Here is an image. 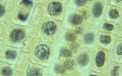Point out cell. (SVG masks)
I'll return each instance as SVG.
<instances>
[{"mask_svg":"<svg viewBox=\"0 0 122 76\" xmlns=\"http://www.w3.org/2000/svg\"><path fill=\"white\" fill-rule=\"evenodd\" d=\"M112 51L98 47L95 53L94 64L96 71L102 73L111 60Z\"/></svg>","mask_w":122,"mask_h":76,"instance_id":"obj_1","label":"cell"},{"mask_svg":"<svg viewBox=\"0 0 122 76\" xmlns=\"http://www.w3.org/2000/svg\"><path fill=\"white\" fill-rule=\"evenodd\" d=\"M118 36L112 33L99 32L97 37V44L99 47L112 51Z\"/></svg>","mask_w":122,"mask_h":76,"instance_id":"obj_2","label":"cell"},{"mask_svg":"<svg viewBox=\"0 0 122 76\" xmlns=\"http://www.w3.org/2000/svg\"><path fill=\"white\" fill-rule=\"evenodd\" d=\"M109 0H97L95 1L92 8V14L98 24L104 20L105 13L108 5Z\"/></svg>","mask_w":122,"mask_h":76,"instance_id":"obj_3","label":"cell"},{"mask_svg":"<svg viewBox=\"0 0 122 76\" xmlns=\"http://www.w3.org/2000/svg\"><path fill=\"white\" fill-rule=\"evenodd\" d=\"M122 19V9L118 7L108 5L106 10L104 20L118 24Z\"/></svg>","mask_w":122,"mask_h":76,"instance_id":"obj_4","label":"cell"},{"mask_svg":"<svg viewBox=\"0 0 122 76\" xmlns=\"http://www.w3.org/2000/svg\"><path fill=\"white\" fill-rule=\"evenodd\" d=\"M122 64L110 61L102 73V76H122Z\"/></svg>","mask_w":122,"mask_h":76,"instance_id":"obj_5","label":"cell"},{"mask_svg":"<svg viewBox=\"0 0 122 76\" xmlns=\"http://www.w3.org/2000/svg\"><path fill=\"white\" fill-rule=\"evenodd\" d=\"M111 61L122 64V38L117 37L112 50Z\"/></svg>","mask_w":122,"mask_h":76,"instance_id":"obj_6","label":"cell"},{"mask_svg":"<svg viewBox=\"0 0 122 76\" xmlns=\"http://www.w3.org/2000/svg\"><path fill=\"white\" fill-rule=\"evenodd\" d=\"M100 24L99 30L100 32L114 33L117 35L118 29L117 24L104 20Z\"/></svg>","mask_w":122,"mask_h":76,"instance_id":"obj_7","label":"cell"},{"mask_svg":"<svg viewBox=\"0 0 122 76\" xmlns=\"http://www.w3.org/2000/svg\"><path fill=\"white\" fill-rule=\"evenodd\" d=\"M35 55L40 59L46 60L49 57L50 51L47 45L41 44L36 48L35 51Z\"/></svg>","mask_w":122,"mask_h":76,"instance_id":"obj_8","label":"cell"},{"mask_svg":"<svg viewBox=\"0 0 122 76\" xmlns=\"http://www.w3.org/2000/svg\"><path fill=\"white\" fill-rule=\"evenodd\" d=\"M56 30L57 26L52 21H47L44 23L42 26V31L48 35H53L56 33Z\"/></svg>","mask_w":122,"mask_h":76,"instance_id":"obj_9","label":"cell"},{"mask_svg":"<svg viewBox=\"0 0 122 76\" xmlns=\"http://www.w3.org/2000/svg\"><path fill=\"white\" fill-rule=\"evenodd\" d=\"M62 7L61 4L57 2H52L49 5L48 8L49 13L52 15H59L62 11Z\"/></svg>","mask_w":122,"mask_h":76,"instance_id":"obj_10","label":"cell"},{"mask_svg":"<svg viewBox=\"0 0 122 76\" xmlns=\"http://www.w3.org/2000/svg\"><path fill=\"white\" fill-rule=\"evenodd\" d=\"M25 36L24 31L21 29H15L10 34V40L13 42H17L22 40Z\"/></svg>","mask_w":122,"mask_h":76,"instance_id":"obj_11","label":"cell"},{"mask_svg":"<svg viewBox=\"0 0 122 76\" xmlns=\"http://www.w3.org/2000/svg\"><path fill=\"white\" fill-rule=\"evenodd\" d=\"M77 61L78 63L80 66H86L89 62V57L87 54L84 53L80 55L78 57Z\"/></svg>","mask_w":122,"mask_h":76,"instance_id":"obj_12","label":"cell"},{"mask_svg":"<svg viewBox=\"0 0 122 76\" xmlns=\"http://www.w3.org/2000/svg\"><path fill=\"white\" fill-rule=\"evenodd\" d=\"M96 34L94 32H90L87 33L84 37V40L86 43L92 44L96 41Z\"/></svg>","mask_w":122,"mask_h":76,"instance_id":"obj_13","label":"cell"},{"mask_svg":"<svg viewBox=\"0 0 122 76\" xmlns=\"http://www.w3.org/2000/svg\"><path fill=\"white\" fill-rule=\"evenodd\" d=\"M69 21L74 25L80 24L82 21V18L81 16L77 14H74L70 17Z\"/></svg>","mask_w":122,"mask_h":76,"instance_id":"obj_14","label":"cell"},{"mask_svg":"<svg viewBox=\"0 0 122 76\" xmlns=\"http://www.w3.org/2000/svg\"><path fill=\"white\" fill-rule=\"evenodd\" d=\"M75 63L73 60L71 59H67L64 63V68L66 70H72L75 68Z\"/></svg>","mask_w":122,"mask_h":76,"instance_id":"obj_15","label":"cell"},{"mask_svg":"<svg viewBox=\"0 0 122 76\" xmlns=\"http://www.w3.org/2000/svg\"><path fill=\"white\" fill-rule=\"evenodd\" d=\"M108 5L122 9V0H109Z\"/></svg>","mask_w":122,"mask_h":76,"instance_id":"obj_16","label":"cell"},{"mask_svg":"<svg viewBox=\"0 0 122 76\" xmlns=\"http://www.w3.org/2000/svg\"><path fill=\"white\" fill-rule=\"evenodd\" d=\"M5 56L8 59H14L17 56V53L14 51L8 50L5 53Z\"/></svg>","mask_w":122,"mask_h":76,"instance_id":"obj_17","label":"cell"},{"mask_svg":"<svg viewBox=\"0 0 122 76\" xmlns=\"http://www.w3.org/2000/svg\"><path fill=\"white\" fill-rule=\"evenodd\" d=\"M66 40L69 42H73L75 41L76 36L74 33L69 32L66 33L65 36Z\"/></svg>","mask_w":122,"mask_h":76,"instance_id":"obj_18","label":"cell"},{"mask_svg":"<svg viewBox=\"0 0 122 76\" xmlns=\"http://www.w3.org/2000/svg\"><path fill=\"white\" fill-rule=\"evenodd\" d=\"M1 73L3 76H11L12 74V71L9 67H4L1 70Z\"/></svg>","mask_w":122,"mask_h":76,"instance_id":"obj_19","label":"cell"},{"mask_svg":"<svg viewBox=\"0 0 122 76\" xmlns=\"http://www.w3.org/2000/svg\"><path fill=\"white\" fill-rule=\"evenodd\" d=\"M61 55L65 57H69L71 56L72 53L70 50L65 48H62L61 51Z\"/></svg>","mask_w":122,"mask_h":76,"instance_id":"obj_20","label":"cell"},{"mask_svg":"<svg viewBox=\"0 0 122 76\" xmlns=\"http://www.w3.org/2000/svg\"><path fill=\"white\" fill-rule=\"evenodd\" d=\"M27 75L28 76H41V74L39 70L35 69L33 71H28Z\"/></svg>","mask_w":122,"mask_h":76,"instance_id":"obj_21","label":"cell"},{"mask_svg":"<svg viewBox=\"0 0 122 76\" xmlns=\"http://www.w3.org/2000/svg\"><path fill=\"white\" fill-rule=\"evenodd\" d=\"M117 24L118 29L117 36L118 37L122 38V20Z\"/></svg>","mask_w":122,"mask_h":76,"instance_id":"obj_22","label":"cell"},{"mask_svg":"<svg viewBox=\"0 0 122 76\" xmlns=\"http://www.w3.org/2000/svg\"><path fill=\"white\" fill-rule=\"evenodd\" d=\"M70 48L73 52H76L79 48V45L78 43L75 42L72 43L70 46Z\"/></svg>","mask_w":122,"mask_h":76,"instance_id":"obj_23","label":"cell"},{"mask_svg":"<svg viewBox=\"0 0 122 76\" xmlns=\"http://www.w3.org/2000/svg\"><path fill=\"white\" fill-rule=\"evenodd\" d=\"M28 17V15H24L21 13H19L18 15V18L21 21H24L26 20Z\"/></svg>","mask_w":122,"mask_h":76,"instance_id":"obj_24","label":"cell"},{"mask_svg":"<svg viewBox=\"0 0 122 76\" xmlns=\"http://www.w3.org/2000/svg\"><path fill=\"white\" fill-rule=\"evenodd\" d=\"M83 31H84V29L82 27H79L75 28V32L76 34L80 35V34H82L83 33Z\"/></svg>","mask_w":122,"mask_h":76,"instance_id":"obj_25","label":"cell"},{"mask_svg":"<svg viewBox=\"0 0 122 76\" xmlns=\"http://www.w3.org/2000/svg\"><path fill=\"white\" fill-rule=\"evenodd\" d=\"M87 0H76V3L77 4L80 5H82L86 4L87 3Z\"/></svg>","mask_w":122,"mask_h":76,"instance_id":"obj_26","label":"cell"},{"mask_svg":"<svg viewBox=\"0 0 122 76\" xmlns=\"http://www.w3.org/2000/svg\"><path fill=\"white\" fill-rule=\"evenodd\" d=\"M22 3L26 5L31 6H32L33 4V2L31 1L26 0L22 1Z\"/></svg>","mask_w":122,"mask_h":76,"instance_id":"obj_27","label":"cell"},{"mask_svg":"<svg viewBox=\"0 0 122 76\" xmlns=\"http://www.w3.org/2000/svg\"><path fill=\"white\" fill-rule=\"evenodd\" d=\"M82 16L84 18H85V19H87L90 16V14L89 13L88 11H85L83 12V14H82Z\"/></svg>","mask_w":122,"mask_h":76,"instance_id":"obj_28","label":"cell"},{"mask_svg":"<svg viewBox=\"0 0 122 76\" xmlns=\"http://www.w3.org/2000/svg\"><path fill=\"white\" fill-rule=\"evenodd\" d=\"M5 12V9L3 6L0 5V17L2 16Z\"/></svg>","mask_w":122,"mask_h":76,"instance_id":"obj_29","label":"cell"},{"mask_svg":"<svg viewBox=\"0 0 122 76\" xmlns=\"http://www.w3.org/2000/svg\"></svg>","mask_w":122,"mask_h":76,"instance_id":"obj_30","label":"cell"}]
</instances>
